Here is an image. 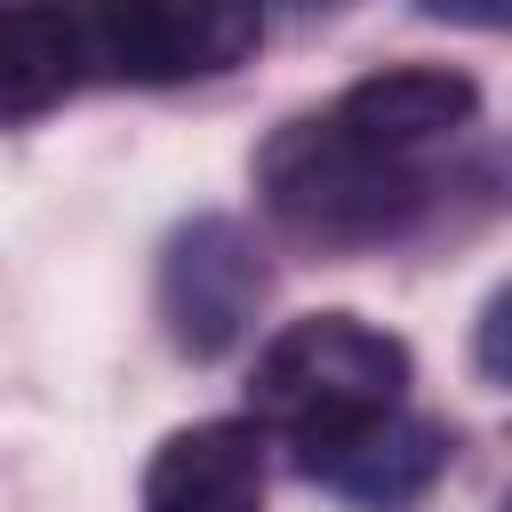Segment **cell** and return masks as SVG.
Here are the masks:
<instances>
[{"mask_svg": "<svg viewBox=\"0 0 512 512\" xmlns=\"http://www.w3.org/2000/svg\"><path fill=\"white\" fill-rule=\"evenodd\" d=\"M256 192L288 232H304L320 248H368V240H392L424 216L432 168L368 144L336 112H304V120H280L264 136Z\"/></svg>", "mask_w": 512, "mask_h": 512, "instance_id": "obj_1", "label": "cell"}, {"mask_svg": "<svg viewBox=\"0 0 512 512\" xmlns=\"http://www.w3.org/2000/svg\"><path fill=\"white\" fill-rule=\"evenodd\" d=\"M400 392H408V344L368 328L360 312L288 320L256 352V376H248L256 416L296 432V440L360 424V416H384V408H400Z\"/></svg>", "mask_w": 512, "mask_h": 512, "instance_id": "obj_2", "label": "cell"}, {"mask_svg": "<svg viewBox=\"0 0 512 512\" xmlns=\"http://www.w3.org/2000/svg\"><path fill=\"white\" fill-rule=\"evenodd\" d=\"M88 64L128 88H184L216 80L256 56L264 8L256 0H80Z\"/></svg>", "mask_w": 512, "mask_h": 512, "instance_id": "obj_3", "label": "cell"}, {"mask_svg": "<svg viewBox=\"0 0 512 512\" xmlns=\"http://www.w3.org/2000/svg\"><path fill=\"white\" fill-rule=\"evenodd\" d=\"M272 272L256 256V240L232 216H192L168 248H160V320L168 344L184 360H216L248 336L256 304H264Z\"/></svg>", "mask_w": 512, "mask_h": 512, "instance_id": "obj_4", "label": "cell"}, {"mask_svg": "<svg viewBox=\"0 0 512 512\" xmlns=\"http://www.w3.org/2000/svg\"><path fill=\"white\" fill-rule=\"evenodd\" d=\"M448 424L432 416H408V408H384V416H360V424H336V432H312L296 440L304 472L368 512H400L416 504L440 472H448Z\"/></svg>", "mask_w": 512, "mask_h": 512, "instance_id": "obj_5", "label": "cell"}, {"mask_svg": "<svg viewBox=\"0 0 512 512\" xmlns=\"http://www.w3.org/2000/svg\"><path fill=\"white\" fill-rule=\"evenodd\" d=\"M144 512H264V440L256 424H184L144 464Z\"/></svg>", "mask_w": 512, "mask_h": 512, "instance_id": "obj_6", "label": "cell"}, {"mask_svg": "<svg viewBox=\"0 0 512 512\" xmlns=\"http://www.w3.org/2000/svg\"><path fill=\"white\" fill-rule=\"evenodd\" d=\"M472 112H480V88L464 72H448V64H392V72H368V80H352L336 96L344 128H360L368 144L408 152V160H424L432 144L472 128Z\"/></svg>", "mask_w": 512, "mask_h": 512, "instance_id": "obj_7", "label": "cell"}, {"mask_svg": "<svg viewBox=\"0 0 512 512\" xmlns=\"http://www.w3.org/2000/svg\"><path fill=\"white\" fill-rule=\"evenodd\" d=\"M88 72L80 0H0V128L56 112Z\"/></svg>", "mask_w": 512, "mask_h": 512, "instance_id": "obj_8", "label": "cell"}, {"mask_svg": "<svg viewBox=\"0 0 512 512\" xmlns=\"http://www.w3.org/2000/svg\"><path fill=\"white\" fill-rule=\"evenodd\" d=\"M432 16H448V24H472V32H496L504 16H512V0H424Z\"/></svg>", "mask_w": 512, "mask_h": 512, "instance_id": "obj_9", "label": "cell"}]
</instances>
